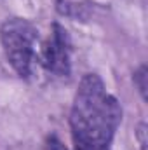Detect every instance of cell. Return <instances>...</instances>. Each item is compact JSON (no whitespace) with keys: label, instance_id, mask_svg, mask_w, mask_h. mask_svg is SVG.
Instances as JSON below:
<instances>
[{"label":"cell","instance_id":"cell-3","mask_svg":"<svg viewBox=\"0 0 148 150\" xmlns=\"http://www.w3.org/2000/svg\"><path fill=\"white\" fill-rule=\"evenodd\" d=\"M70 56L72 44L68 32L63 26L54 25L47 40L40 44V67L51 74L65 77L70 74Z\"/></svg>","mask_w":148,"mask_h":150},{"label":"cell","instance_id":"cell-5","mask_svg":"<svg viewBox=\"0 0 148 150\" xmlns=\"http://www.w3.org/2000/svg\"><path fill=\"white\" fill-rule=\"evenodd\" d=\"M42 150H68L65 145H63V142L58 138V136H49L47 140H45V143H44V149Z\"/></svg>","mask_w":148,"mask_h":150},{"label":"cell","instance_id":"cell-1","mask_svg":"<svg viewBox=\"0 0 148 150\" xmlns=\"http://www.w3.org/2000/svg\"><path fill=\"white\" fill-rule=\"evenodd\" d=\"M122 110L96 74H87L75 93L70 126L77 150H108Z\"/></svg>","mask_w":148,"mask_h":150},{"label":"cell","instance_id":"cell-4","mask_svg":"<svg viewBox=\"0 0 148 150\" xmlns=\"http://www.w3.org/2000/svg\"><path fill=\"white\" fill-rule=\"evenodd\" d=\"M134 86L138 87V91L141 93L143 100H147L148 93V68L145 65H141L136 72H134Z\"/></svg>","mask_w":148,"mask_h":150},{"label":"cell","instance_id":"cell-2","mask_svg":"<svg viewBox=\"0 0 148 150\" xmlns=\"http://www.w3.org/2000/svg\"><path fill=\"white\" fill-rule=\"evenodd\" d=\"M0 42L7 61L23 79L33 77L40 68V42L35 26L21 18L4 21Z\"/></svg>","mask_w":148,"mask_h":150}]
</instances>
